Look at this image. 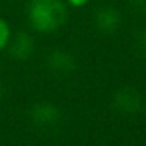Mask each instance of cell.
<instances>
[{"mask_svg": "<svg viewBox=\"0 0 146 146\" xmlns=\"http://www.w3.org/2000/svg\"><path fill=\"white\" fill-rule=\"evenodd\" d=\"M130 5H132V8L137 10L138 13L146 11V0H130Z\"/></svg>", "mask_w": 146, "mask_h": 146, "instance_id": "cell-9", "label": "cell"}, {"mask_svg": "<svg viewBox=\"0 0 146 146\" xmlns=\"http://www.w3.org/2000/svg\"><path fill=\"white\" fill-rule=\"evenodd\" d=\"M71 5H74V7H82V5H85L88 0H68Z\"/></svg>", "mask_w": 146, "mask_h": 146, "instance_id": "cell-10", "label": "cell"}, {"mask_svg": "<svg viewBox=\"0 0 146 146\" xmlns=\"http://www.w3.org/2000/svg\"><path fill=\"white\" fill-rule=\"evenodd\" d=\"M30 121L38 129H54L61 121V111L52 102H38L30 108Z\"/></svg>", "mask_w": 146, "mask_h": 146, "instance_id": "cell-3", "label": "cell"}, {"mask_svg": "<svg viewBox=\"0 0 146 146\" xmlns=\"http://www.w3.org/2000/svg\"><path fill=\"white\" fill-rule=\"evenodd\" d=\"M137 47H138L140 54L146 57V30L140 32L138 36H137Z\"/></svg>", "mask_w": 146, "mask_h": 146, "instance_id": "cell-8", "label": "cell"}, {"mask_svg": "<svg viewBox=\"0 0 146 146\" xmlns=\"http://www.w3.org/2000/svg\"><path fill=\"white\" fill-rule=\"evenodd\" d=\"M94 25L102 33H115L121 25V14L111 7H104L96 11L94 14Z\"/></svg>", "mask_w": 146, "mask_h": 146, "instance_id": "cell-5", "label": "cell"}, {"mask_svg": "<svg viewBox=\"0 0 146 146\" xmlns=\"http://www.w3.org/2000/svg\"><path fill=\"white\" fill-rule=\"evenodd\" d=\"M29 19L41 33H54L66 22L68 8L63 0H30Z\"/></svg>", "mask_w": 146, "mask_h": 146, "instance_id": "cell-1", "label": "cell"}, {"mask_svg": "<svg viewBox=\"0 0 146 146\" xmlns=\"http://www.w3.org/2000/svg\"><path fill=\"white\" fill-rule=\"evenodd\" d=\"M10 39H11L10 27H8V24L5 22L3 19H0V50L7 47L8 42H10Z\"/></svg>", "mask_w": 146, "mask_h": 146, "instance_id": "cell-7", "label": "cell"}, {"mask_svg": "<svg viewBox=\"0 0 146 146\" xmlns=\"http://www.w3.org/2000/svg\"><path fill=\"white\" fill-rule=\"evenodd\" d=\"M111 105L116 113L123 116H135L145 108V99L141 93L132 86H123L116 90L111 98Z\"/></svg>", "mask_w": 146, "mask_h": 146, "instance_id": "cell-2", "label": "cell"}, {"mask_svg": "<svg viewBox=\"0 0 146 146\" xmlns=\"http://www.w3.org/2000/svg\"><path fill=\"white\" fill-rule=\"evenodd\" d=\"M10 44V55L14 60H27L32 57L33 54V39L29 33L19 32L13 38V41L8 42Z\"/></svg>", "mask_w": 146, "mask_h": 146, "instance_id": "cell-6", "label": "cell"}, {"mask_svg": "<svg viewBox=\"0 0 146 146\" xmlns=\"http://www.w3.org/2000/svg\"><path fill=\"white\" fill-rule=\"evenodd\" d=\"M47 68L55 76H68L76 69V60L66 50H54L47 57Z\"/></svg>", "mask_w": 146, "mask_h": 146, "instance_id": "cell-4", "label": "cell"}]
</instances>
